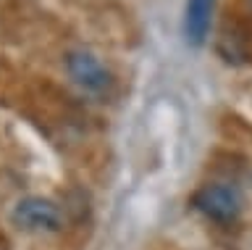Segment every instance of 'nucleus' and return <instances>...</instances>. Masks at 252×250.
I'll use <instances>...</instances> for the list:
<instances>
[{"label": "nucleus", "instance_id": "obj_1", "mask_svg": "<svg viewBox=\"0 0 252 250\" xmlns=\"http://www.w3.org/2000/svg\"><path fill=\"white\" fill-rule=\"evenodd\" d=\"M192 206L216 224H231L242 214V192L228 182H213L194 192Z\"/></svg>", "mask_w": 252, "mask_h": 250}, {"label": "nucleus", "instance_id": "obj_3", "mask_svg": "<svg viewBox=\"0 0 252 250\" xmlns=\"http://www.w3.org/2000/svg\"><path fill=\"white\" fill-rule=\"evenodd\" d=\"M66 71L87 92H102L110 87V71L90 50H71L66 56Z\"/></svg>", "mask_w": 252, "mask_h": 250}, {"label": "nucleus", "instance_id": "obj_2", "mask_svg": "<svg viewBox=\"0 0 252 250\" xmlns=\"http://www.w3.org/2000/svg\"><path fill=\"white\" fill-rule=\"evenodd\" d=\"M13 224L24 232H58L63 224V216L53 200L39 198V195H29V198L16 203Z\"/></svg>", "mask_w": 252, "mask_h": 250}, {"label": "nucleus", "instance_id": "obj_4", "mask_svg": "<svg viewBox=\"0 0 252 250\" xmlns=\"http://www.w3.org/2000/svg\"><path fill=\"white\" fill-rule=\"evenodd\" d=\"M213 11H216V0H187L184 3L181 32H184L187 45H192V48L205 45L213 27Z\"/></svg>", "mask_w": 252, "mask_h": 250}]
</instances>
